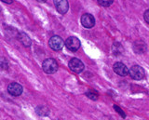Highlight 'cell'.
Returning <instances> with one entry per match:
<instances>
[{"label": "cell", "mask_w": 149, "mask_h": 120, "mask_svg": "<svg viewBox=\"0 0 149 120\" xmlns=\"http://www.w3.org/2000/svg\"><path fill=\"white\" fill-rule=\"evenodd\" d=\"M42 68L46 74H54L58 70V63L52 58L46 59L42 63Z\"/></svg>", "instance_id": "1"}, {"label": "cell", "mask_w": 149, "mask_h": 120, "mask_svg": "<svg viewBox=\"0 0 149 120\" xmlns=\"http://www.w3.org/2000/svg\"><path fill=\"white\" fill-rule=\"evenodd\" d=\"M129 75L134 80H142L146 76V73L141 66L133 65L129 70Z\"/></svg>", "instance_id": "2"}, {"label": "cell", "mask_w": 149, "mask_h": 120, "mask_svg": "<svg viewBox=\"0 0 149 120\" xmlns=\"http://www.w3.org/2000/svg\"><path fill=\"white\" fill-rule=\"evenodd\" d=\"M68 65H69V68L71 69V71H73L74 73H77V74L83 72L84 69H85L84 63L80 61V60L77 59V58H73L70 60Z\"/></svg>", "instance_id": "3"}, {"label": "cell", "mask_w": 149, "mask_h": 120, "mask_svg": "<svg viewBox=\"0 0 149 120\" xmlns=\"http://www.w3.org/2000/svg\"><path fill=\"white\" fill-rule=\"evenodd\" d=\"M65 43L63 42V40L62 37H60L58 35H54V36H51L49 41V47L52 49L53 50H56V51H58V50H61L63 48V45Z\"/></svg>", "instance_id": "4"}, {"label": "cell", "mask_w": 149, "mask_h": 120, "mask_svg": "<svg viewBox=\"0 0 149 120\" xmlns=\"http://www.w3.org/2000/svg\"><path fill=\"white\" fill-rule=\"evenodd\" d=\"M65 47H66L69 50L74 52L80 48V41L76 36H70L65 41Z\"/></svg>", "instance_id": "5"}, {"label": "cell", "mask_w": 149, "mask_h": 120, "mask_svg": "<svg viewBox=\"0 0 149 120\" xmlns=\"http://www.w3.org/2000/svg\"><path fill=\"white\" fill-rule=\"evenodd\" d=\"M81 24L85 27V28H92L95 25V19L90 13H86V14L82 15L81 17Z\"/></svg>", "instance_id": "6"}, {"label": "cell", "mask_w": 149, "mask_h": 120, "mask_svg": "<svg viewBox=\"0 0 149 120\" xmlns=\"http://www.w3.org/2000/svg\"><path fill=\"white\" fill-rule=\"evenodd\" d=\"M54 5L56 7V10L61 14H65L69 10V4L67 0H55Z\"/></svg>", "instance_id": "7"}, {"label": "cell", "mask_w": 149, "mask_h": 120, "mask_svg": "<svg viewBox=\"0 0 149 120\" xmlns=\"http://www.w3.org/2000/svg\"><path fill=\"white\" fill-rule=\"evenodd\" d=\"M114 72L120 76H126L129 74V69L122 62H116L113 66Z\"/></svg>", "instance_id": "8"}, {"label": "cell", "mask_w": 149, "mask_h": 120, "mask_svg": "<svg viewBox=\"0 0 149 120\" xmlns=\"http://www.w3.org/2000/svg\"><path fill=\"white\" fill-rule=\"evenodd\" d=\"M8 93L12 96H20L22 93L23 89L20 84H18V83H11V84H9L8 87Z\"/></svg>", "instance_id": "9"}, {"label": "cell", "mask_w": 149, "mask_h": 120, "mask_svg": "<svg viewBox=\"0 0 149 120\" xmlns=\"http://www.w3.org/2000/svg\"><path fill=\"white\" fill-rule=\"evenodd\" d=\"M133 51L137 54H143L146 51V45L143 40H137L133 43L132 46Z\"/></svg>", "instance_id": "10"}, {"label": "cell", "mask_w": 149, "mask_h": 120, "mask_svg": "<svg viewBox=\"0 0 149 120\" xmlns=\"http://www.w3.org/2000/svg\"><path fill=\"white\" fill-rule=\"evenodd\" d=\"M17 38L24 47H30L32 44L31 38L25 33H23V32H20V33L17 34Z\"/></svg>", "instance_id": "11"}, {"label": "cell", "mask_w": 149, "mask_h": 120, "mask_svg": "<svg viewBox=\"0 0 149 120\" xmlns=\"http://www.w3.org/2000/svg\"><path fill=\"white\" fill-rule=\"evenodd\" d=\"M112 51H113V53L115 55H116V56H118V55L122 54L123 51H124L122 45H121L120 43H118V42H115L113 44V47H112Z\"/></svg>", "instance_id": "12"}, {"label": "cell", "mask_w": 149, "mask_h": 120, "mask_svg": "<svg viewBox=\"0 0 149 120\" xmlns=\"http://www.w3.org/2000/svg\"><path fill=\"white\" fill-rule=\"evenodd\" d=\"M36 111L37 114L41 115V117H46V115H48L49 113V110L48 109V107H46V106H43V105L37 106Z\"/></svg>", "instance_id": "13"}, {"label": "cell", "mask_w": 149, "mask_h": 120, "mask_svg": "<svg viewBox=\"0 0 149 120\" xmlns=\"http://www.w3.org/2000/svg\"><path fill=\"white\" fill-rule=\"evenodd\" d=\"M86 96L88 97V99H91L92 101H96L98 99V93H97V91L96 90H88L86 92Z\"/></svg>", "instance_id": "14"}, {"label": "cell", "mask_w": 149, "mask_h": 120, "mask_svg": "<svg viewBox=\"0 0 149 120\" xmlns=\"http://www.w3.org/2000/svg\"><path fill=\"white\" fill-rule=\"evenodd\" d=\"M98 3L102 7H109L114 3L113 0H98Z\"/></svg>", "instance_id": "15"}, {"label": "cell", "mask_w": 149, "mask_h": 120, "mask_svg": "<svg viewBox=\"0 0 149 120\" xmlns=\"http://www.w3.org/2000/svg\"><path fill=\"white\" fill-rule=\"evenodd\" d=\"M113 107H114V109L116 111V112H118V114L119 115H121V117H126V114H125V113H124V111L122 110V109H120L119 107H118V105H116V104H114V106H113Z\"/></svg>", "instance_id": "16"}, {"label": "cell", "mask_w": 149, "mask_h": 120, "mask_svg": "<svg viewBox=\"0 0 149 120\" xmlns=\"http://www.w3.org/2000/svg\"><path fill=\"white\" fill-rule=\"evenodd\" d=\"M8 68V63L7 62L6 60H3V62H0V69H2V70H7Z\"/></svg>", "instance_id": "17"}, {"label": "cell", "mask_w": 149, "mask_h": 120, "mask_svg": "<svg viewBox=\"0 0 149 120\" xmlns=\"http://www.w3.org/2000/svg\"><path fill=\"white\" fill-rule=\"evenodd\" d=\"M143 19L149 24V10H146V12L143 13Z\"/></svg>", "instance_id": "18"}, {"label": "cell", "mask_w": 149, "mask_h": 120, "mask_svg": "<svg viewBox=\"0 0 149 120\" xmlns=\"http://www.w3.org/2000/svg\"><path fill=\"white\" fill-rule=\"evenodd\" d=\"M2 2L4 3H8V4H11L13 2V0H2Z\"/></svg>", "instance_id": "19"}]
</instances>
